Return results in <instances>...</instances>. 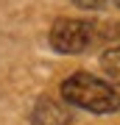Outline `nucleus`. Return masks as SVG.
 I'll return each mask as SVG.
<instances>
[{"label":"nucleus","mask_w":120,"mask_h":125,"mask_svg":"<svg viewBox=\"0 0 120 125\" xmlns=\"http://www.w3.org/2000/svg\"><path fill=\"white\" fill-rule=\"evenodd\" d=\"M62 100L67 106L84 108L89 114H115L120 111V92L117 86L106 83L98 75L78 70L62 81Z\"/></svg>","instance_id":"1"},{"label":"nucleus","mask_w":120,"mask_h":125,"mask_svg":"<svg viewBox=\"0 0 120 125\" xmlns=\"http://www.w3.org/2000/svg\"><path fill=\"white\" fill-rule=\"evenodd\" d=\"M95 36H98V28L89 20H78V17H59L53 25H50L48 42L56 53L64 56H78L84 50L92 47Z\"/></svg>","instance_id":"2"},{"label":"nucleus","mask_w":120,"mask_h":125,"mask_svg":"<svg viewBox=\"0 0 120 125\" xmlns=\"http://www.w3.org/2000/svg\"><path fill=\"white\" fill-rule=\"evenodd\" d=\"M34 125H70L73 114L67 108V103H59L48 94H42L39 100L34 103V111H31Z\"/></svg>","instance_id":"3"},{"label":"nucleus","mask_w":120,"mask_h":125,"mask_svg":"<svg viewBox=\"0 0 120 125\" xmlns=\"http://www.w3.org/2000/svg\"><path fill=\"white\" fill-rule=\"evenodd\" d=\"M101 67L106 70L109 75L120 78V45H117V47H112V50H106V53L101 56Z\"/></svg>","instance_id":"4"},{"label":"nucleus","mask_w":120,"mask_h":125,"mask_svg":"<svg viewBox=\"0 0 120 125\" xmlns=\"http://www.w3.org/2000/svg\"><path fill=\"white\" fill-rule=\"evenodd\" d=\"M78 9H89V11H101L106 9V0H73Z\"/></svg>","instance_id":"5"},{"label":"nucleus","mask_w":120,"mask_h":125,"mask_svg":"<svg viewBox=\"0 0 120 125\" xmlns=\"http://www.w3.org/2000/svg\"><path fill=\"white\" fill-rule=\"evenodd\" d=\"M115 33H117V39H120V22H117V25H115Z\"/></svg>","instance_id":"6"}]
</instances>
